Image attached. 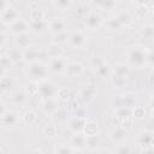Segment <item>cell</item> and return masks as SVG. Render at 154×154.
I'll return each instance as SVG.
<instances>
[{"mask_svg":"<svg viewBox=\"0 0 154 154\" xmlns=\"http://www.w3.org/2000/svg\"><path fill=\"white\" fill-rule=\"evenodd\" d=\"M14 84V81L12 77L10 76H6V75H2L1 79H0V89L2 93H6V91H10L11 88L13 87Z\"/></svg>","mask_w":154,"mask_h":154,"instance_id":"83f0119b","label":"cell"},{"mask_svg":"<svg viewBox=\"0 0 154 154\" xmlns=\"http://www.w3.org/2000/svg\"><path fill=\"white\" fill-rule=\"evenodd\" d=\"M25 91H26V94L29 96H32V95L38 94V83L31 81V83H29V84L25 85Z\"/></svg>","mask_w":154,"mask_h":154,"instance_id":"ab89813d","label":"cell"},{"mask_svg":"<svg viewBox=\"0 0 154 154\" xmlns=\"http://www.w3.org/2000/svg\"><path fill=\"white\" fill-rule=\"evenodd\" d=\"M29 24L24 20V19H17L16 22H13L12 24L8 25V31L12 34V35H19V34H23V32H26V30L29 29Z\"/></svg>","mask_w":154,"mask_h":154,"instance_id":"4fadbf2b","label":"cell"},{"mask_svg":"<svg viewBox=\"0 0 154 154\" xmlns=\"http://www.w3.org/2000/svg\"><path fill=\"white\" fill-rule=\"evenodd\" d=\"M150 114H152V117H153V119H154V107L152 108V113H150Z\"/></svg>","mask_w":154,"mask_h":154,"instance_id":"9f6ffc18","label":"cell"},{"mask_svg":"<svg viewBox=\"0 0 154 154\" xmlns=\"http://www.w3.org/2000/svg\"><path fill=\"white\" fill-rule=\"evenodd\" d=\"M47 28H48V23L45 19H42V20H31L30 22V29L36 34H42Z\"/></svg>","mask_w":154,"mask_h":154,"instance_id":"cb8c5ba5","label":"cell"},{"mask_svg":"<svg viewBox=\"0 0 154 154\" xmlns=\"http://www.w3.org/2000/svg\"><path fill=\"white\" fill-rule=\"evenodd\" d=\"M70 143L72 147H75L77 149V152H82L83 148L87 146V136L83 132H76L72 135Z\"/></svg>","mask_w":154,"mask_h":154,"instance_id":"5bb4252c","label":"cell"},{"mask_svg":"<svg viewBox=\"0 0 154 154\" xmlns=\"http://www.w3.org/2000/svg\"><path fill=\"white\" fill-rule=\"evenodd\" d=\"M59 109V101L55 97L42 100V111L47 116H53Z\"/></svg>","mask_w":154,"mask_h":154,"instance_id":"30bf717a","label":"cell"},{"mask_svg":"<svg viewBox=\"0 0 154 154\" xmlns=\"http://www.w3.org/2000/svg\"><path fill=\"white\" fill-rule=\"evenodd\" d=\"M117 152H118V153H129V152H131V149H130L129 147H125V146H123V144H122V147H120V148H118V149H117Z\"/></svg>","mask_w":154,"mask_h":154,"instance_id":"f907efd6","label":"cell"},{"mask_svg":"<svg viewBox=\"0 0 154 154\" xmlns=\"http://www.w3.org/2000/svg\"><path fill=\"white\" fill-rule=\"evenodd\" d=\"M114 6H116V0H103V2H102L100 8H102V10H112V8H114Z\"/></svg>","mask_w":154,"mask_h":154,"instance_id":"f6af8a7d","label":"cell"},{"mask_svg":"<svg viewBox=\"0 0 154 154\" xmlns=\"http://www.w3.org/2000/svg\"><path fill=\"white\" fill-rule=\"evenodd\" d=\"M49 72V67L47 64H45L41 60H36L34 63H30L26 65V67L24 69V73L25 76L32 81V82H41L43 79H47Z\"/></svg>","mask_w":154,"mask_h":154,"instance_id":"7a4b0ae2","label":"cell"},{"mask_svg":"<svg viewBox=\"0 0 154 154\" xmlns=\"http://www.w3.org/2000/svg\"><path fill=\"white\" fill-rule=\"evenodd\" d=\"M148 49L143 45H134L130 46L126 51V58L128 63L131 66L135 67H142L147 64V58H148Z\"/></svg>","mask_w":154,"mask_h":154,"instance_id":"6da1fadb","label":"cell"},{"mask_svg":"<svg viewBox=\"0 0 154 154\" xmlns=\"http://www.w3.org/2000/svg\"><path fill=\"white\" fill-rule=\"evenodd\" d=\"M12 60L10 59V57L7 55V53H2L1 54V58H0V65H1V72L2 75L6 73V71L10 69V66L12 65Z\"/></svg>","mask_w":154,"mask_h":154,"instance_id":"d6a6232c","label":"cell"},{"mask_svg":"<svg viewBox=\"0 0 154 154\" xmlns=\"http://www.w3.org/2000/svg\"><path fill=\"white\" fill-rule=\"evenodd\" d=\"M95 94H96V89L94 88V85L88 84V85H85V87L81 90V99H82L84 102H90V101L94 100Z\"/></svg>","mask_w":154,"mask_h":154,"instance_id":"44dd1931","label":"cell"},{"mask_svg":"<svg viewBox=\"0 0 154 154\" xmlns=\"http://www.w3.org/2000/svg\"><path fill=\"white\" fill-rule=\"evenodd\" d=\"M91 1V4L94 5V6H96V7H101V5H102V2H103V0H90Z\"/></svg>","mask_w":154,"mask_h":154,"instance_id":"f5cc1de1","label":"cell"},{"mask_svg":"<svg viewBox=\"0 0 154 154\" xmlns=\"http://www.w3.org/2000/svg\"><path fill=\"white\" fill-rule=\"evenodd\" d=\"M106 28H107V30L111 31V32H118V31L122 30L123 25H122V23L118 20L117 17H113V18H109V19L106 22Z\"/></svg>","mask_w":154,"mask_h":154,"instance_id":"4316f807","label":"cell"},{"mask_svg":"<svg viewBox=\"0 0 154 154\" xmlns=\"http://www.w3.org/2000/svg\"><path fill=\"white\" fill-rule=\"evenodd\" d=\"M41 51L37 49L36 47H26L23 49V60L26 63V64H30V63H34L36 60H40L41 58Z\"/></svg>","mask_w":154,"mask_h":154,"instance_id":"ba28073f","label":"cell"},{"mask_svg":"<svg viewBox=\"0 0 154 154\" xmlns=\"http://www.w3.org/2000/svg\"><path fill=\"white\" fill-rule=\"evenodd\" d=\"M46 54L49 57V58H58V57H61L63 54V49L59 47V45L57 43H52L47 47V51H46Z\"/></svg>","mask_w":154,"mask_h":154,"instance_id":"1f68e13d","label":"cell"},{"mask_svg":"<svg viewBox=\"0 0 154 154\" xmlns=\"http://www.w3.org/2000/svg\"><path fill=\"white\" fill-rule=\"evenodd\" d=\"M53 4H54V6H55L58 10L65 11V10H67V8L71 7L72 0H53Z\"/></svg>","mask_w":154,"mask_h":154,"instance_id":"74e56055","label":"cell"},{"mask_svg":"<svg viewBox=\"0 0 154 154\" xmlns=\"http://www.w3.org/2000/svg\"><path fill=\"white\" fill-rule=\"evenodd\" d=\"M0 41H1V47H4V45H5V42H6V34H5V31H1Z\"/></svg>","mask_w":154,"mask_h":154,"instance_id":"816d5d0a","label":"cell"},{"mask_svg":"<svg viewBox=\"0 0 154 154\" xmlns=\"http://www.w3.org/2000/svg\"><path fill=\"white\" fill-rule=\"evenodd\" d=\"M53 116H55V118H57L59 122H64V120L67 119V112H66L65 109H61V108H59Z\"/></svg>","mask_w":154,"mask_h":154,"instance_id":"7bdbcfd3","label":"cell"},{"mask_svg":"<svg viewBox=\"0 0 154 154\" xmlns=\"http://www.w3.org/2000/svg\"><path fill=\"white\" fill-rule=\"evenodd\" d=\"M7 111H8V108H7V107H6V105L1 101V103H0V117H1V116H4Z\"/></svg>","mask_w":154,"mask_h":154,"instance_id":"681fc988","label":"cell"},{"mask_svg":"<svg viewBox=\"0 0 154 154\" xmlns=\"http://www.w3.org/2000/svg\"><path fill=\"white\" fill-rule=\"evenodd\" d=\"M97 131H99V125H97L96 122H94V120L85 122V125H84V129H83V134L85 136L97 135Z\"/></svg>","mask_w":154,"mask_h":154,"instance_id":"d4e9b609","label":"cell"},{"mask_svg":"<svg viewBox=\"0 0 154 154\" xmlns=\"http://www.w3.org/2000/svg\"><path fill=\"white\" fill-rule=\"evenodd\" d=\"M116 17H117L118 20L122 23L123 26H129V25L131 24V22H132V18H131L130 12H129V11H125V10L118 12V13L116 14Z\"/></svg>","mask_w":154,"mask_h":154,"instance_id":"f1b7e54d","label":"cell"},{"mask_svg":"<svg viewBox=\"0 0 154 154\" xmlns=\"http://www.w3.org/2000/svg\"><path fill=\"white\" fill-rule=\"evenodd\" d=\"M83 72H84L83 65L81 63L72 61V63H67L64 73H66L69 77H79L83 75Z\"/></svg>","mask_w":154,"mask_h":154,"instance_id":"7c38bea8","label":"cell"},{"mask_svg":"<svg viewBox=\"0 0 154 154\" xmlns=\"http://www.w3.org/2000/svg\"><path fill=\"white\" fill-rule=\"evenodd\" d=\"M149 1H150V0H134V2H135L136 5H147Z\"/></svg>","mask_w":154,"mask_h":154,"instance_id":"db71d44e","label":"cell"},{"mask_svg":"<svg viewBox=\"0 0 154 154\" xmlns=\"http://www.w3.org/2000/svg\"><path fill=\"white\" fill-rule=\"evenodd\" d=\"M112 76H118V77H123V78H126L129 77V73H130V67L128 64L125 63H118L116 64L113 67H112Z\"/></svg>","mask_w":154,"mask_h":154,"instance_id":"d6986e66","label":"cell"},{"mask_svg":"<svg viewBox=\"0 0 154 154\" xmlns=\"http://www.w3.org/2000/svg\"><path fill=\"white\" fill-rule=\"evenodd\" d=\"M7 1H8V4H12V2H14L16 0H7Z\"/></svg>","mask_w":154,"mask_h":154,"instance_id":"6f0895ef","label":"cell"},{"mask_svg":"<svg viewBox=\"0 0 154 154\" xmlns=\"http://www.w3.org/2000/svg\"><path fill=\"white\" fill-rule=\"evenodd\" d=\"M26 100H28V94H26L25 89H19V90H16L11 94V102L16 106L25 105Z\"/></svg>","mask_w":154,"mask_h":154,"instance_id":"e0dca14e","label":"cell"},{"mask_svg":"<svg viewBox=\"0 0 154 154\" xmlns=\"http://www.w3.org/2000/svg\"><path fill=\"white\" fill-rule=\"evenodd\" d=\"M53 152L58 154H71V153L77 152V149L72 147L71 143H59L53 148Z\"/></svg>","mask_w":154,"mask_h":154,"instance_id":"7402d4cb","label":"cell"},{"mask_svg":"<svg viewBox=\"0 0 154 154\" xmlns=\"http://www.w3.org/2000/svg\"><path fill=\"white\" fill-rule=\"evenodd\" d=\"M149 12V8L147 5H136V8H135V16L137 18H144Z\"/></svg>","mask_w":154,"mask_h":154,"instance_id":"f35d334b","label":"cell"},{"mask_svg":"<svg viewBox=\"0 0 154 154\" xmlns=\"http://www.w3.org/2000/svg\"><path fill=\"white\" fill-rule=\"evenodd\" d=\"M146 116V109L142 106H136L132 109V117L136 119H143Z\"/></svg>","mask_w":154,"mask_h":154,"instance_id":"b9f144b4","label":"cell"},{"mask_svg":"<svg viewBox=\"0 0 154 154\" xmlns=\"http://www.w3.org/2000/svg\"><path fill=\"white\" fill-rule=\"evenodd\" d=\"M0 18H1V23H2V24L10 25V24H12L13 22H16L17 19H19V12H18L12 5H8L5 10L1 11Z\"/></svg>","mask_w":154,"mask_h":154,"instance_id":"8992f818","label":"cell"},{"mask_svg":"<svg viewBox=\"0 0 154 154\" xmlns=\"http://www.w3.org/2000/svg\"><path fill=\"white\" fill-rule=\"evenodd\" d=\"M30 19L31 20H42V19H45V12L41 8H34L30 12Z\"/></svg>","mask_w":154,"mask_h":154,"instance_id":"60d3db41","label":"cell"},{"mask_svg":"<svg viewBox=\"0 0 154 154\" xmlns=\"http://www.w3.org/2000/svg\"><path fill=\"white\" fill-rule=\"evenodd\" d=\"M7 55L10 57V59L12 60L13 64L19 63L20 60H23V51H20V48L14 47V48H10L7 52Z\"/></svg>","mask_w":154,"mask_h":154,"instance_id":"484cf974","label":"cell"},{"mask_svg":"<svg viewBox=\"0 0 154 154\" xmlns=\"http://www.w3.org/2000/svg\"><path fill=\"white\" fill-rule=\"evenodd\" d=\"M48 30L52 32V35L65 31L66 30V22L63 18H53L48 23Z\"/></svg>","mask_w":154,"mask_h":154,"instance_id":"9a60e30c","label":"cell"},{"mask_svg":"<svg viewBox=\"0 0 154 154\" xmlns=\"http://www.w3.org/2000/svg\"><path fill=\"white\" fill-rule=\"evenodd\" d=\"M87 43V36L83 31L76 30L69 36V45L73 49H82Z\"/></svg>","mask_w":154,"mask_h":154,"instance_id":"5b68a950","label":"cell"},{"mask_svg":"<svg viewBox=\"0 0 154 154\" xmlns=\"http://www.w3.org/2000/svg\"><path fill=\"white\" fill-rule=\"evenodd\" d=\"M57 96H59V97H61V99H66V97L69 96V90H67L66 88H60V89H58Z\"/></svg>","mask_w":154,"mask_h":154,"instance_id":"7dc6e473","label":"cell"},{"mask_svg":"<svg viewBox=\"0 0 154 154\" xmlns=\"http://www.w3.org/2000/svg\"><path fill=\"white\" fill-rule=\"evenodd\" d=\"M153 138H154V132L150 131V130H144L142 131L140 135H138V138H137V142L141 147H150L152 146V142H153Z\"/></svg>","mask_w":154,"mask_h":154,"instance_id":"ac0fdd59","label":"cell"},{"mask_svg":"<svg viewBox=\"0 0 154 154\" xmlns=\"http://www.w3.org/2000/svg\"><path fill=\"white\" fill-rule=\"evenodd\" d=\"M147 64L154 66V49L148 52V58H147Z\"/></svg>","mask_w":154,"mask_h":154,"instance_id":"c3c4849f","label":"cell"},{"mask_svg":"<svg viewBox=\"0 0 154 154\" xmlns=\"http://www.w3.org/2000/svg\"><path fill=\"white\" fill-rule=\"evenodd\" d=\"M36 119H37V116H36V113H35L34 111H26V112L22 116V120H23V123L29 124V125L34 124V123L36 122Z\"/></svg>","mask_w":154,"mask_h":154,"instance_id":"e575fe53","label":"cell"},{"mask_svg":"<svg viewBox=\"0 0 154 154\" xmlns=\"http://www.w3.org/2000/svg\"><path fill=\"white\" fill-rule=\"evenodd\" d=\"M112 67L107 64V63H103L100 67H97L96 70H95V73L100 77V78H106V77H109V76H112Z\"/></svg>","mask_w":154,"mask_h":154,"instance_id":"f546056e","label":"cell"},{"mask_svg":"<svg viewBox=\"0 0 154 154\" xmlns=\"http://www.w3.org/2000/svg\"><path fill=\"white\" fill-rule=\"evenodd\" d=\"M102 17L96 12H91L85 17V25L90 30H97L102 25Z\"/></svg>","mask_w":154,"mask_h":154,"instance_id":"9c48e42d","label":"cell"},{"mask_svg":"<svg viewBox=\"0 0 154 154\" xmlns=\"http://www.w3.org/2000/svg\"><path fill=\"white\" fill-rule=\"evenodd\" d=\"M43 132L46 136H54L57 134V126L51 124V125H47L45 129H43Z\"/></svg>","mask_w":154,"mask_h":154,"instance_id":"ee69618b","label":"cell"},{"mask_svg":"<svg viewBox=\"0 0 154 154\" xmlns=\"http://www.w3.org/2000/svg\"><path fill=\"white\" fill-rule=\"evenodd\" d=\"M116 116L118 119L124 120V119H128L130 117H132V111H131V107H126V106H122V107H118L117 111H116Z\"/></svg>","mask_w":154,"mask_h":154,"instance_id":"4dcf8cb0","label":"cell"},{"mask_svg":"<svg viewBox=\"0 0 154 154\" xmlns=\"http://www.w3.org/2000/svg\"><path fill=\"white\" fill-rule=\"evenodd\" d=\"M122 128H124L126 131H128V130H130V129L132 128V119H131V117H130V118H128V119L122 120Z\"/></svg>","mask_w":154,"mask_h":154,"instance_id":"bcb514c9","label":"cell"},{"mask_svg":"<svg viewBox=\"0 0 154 154\" xmlns=\"http://www.w3.org/2000/svg\"><path fill=\"white\" fill-rule=\"evenodd\" d=\"M19 120H20V116L17 112L11 111V109H8L4 116L0 117L1 125L5 129H12V128L17 126L18 123H19Z\"/></svg>","mask_w":154,"mask_h":154,"instance_id":"277c9868","label":"cell"},{"mask_svg":"<svg viewBox=\"0 0 154 154\" xmlns=\"http://www.w3.org/2000/svg\"><path fill=\"white\" fill-rule=\"evenodd\" d=\"M30 35L28 32H23V34H19V35H16L14 37V45L16 47L20 48V49H24L26 47L30 46Z\"/></svg>","mask_w":154,"mask_h":154,"instance_id":"ffe728a7","label":"cell"},{"mask_svg":"<svg viewBox=\"0 0 154 154\" xmlns=\"http://www.w3.org/2000/svg\"><path fill=\"white\" fill-rule=\"evenodd\" d=\"M58 94V87L49 79H43L38 82V95L42 100L55 97Z\"/></svg>","mask_w":154,"mask_h":154,"instance_id":"3957f363","label":"cell"},{"mask_svg":"<svg viewBox=\"0 0 154 154\" xmlns=\"http://www.w3.org/2000/svg\"><path fill=\"white\" fill-rule=\"evenodd\" d=\"M149 105H150V107L153 108L154 107V94H153V96L150 97V100H149Z\"/></svg>","mask_w":154,"mask_h":154,"instance_id":"11a10c76","label":"cell"},{"mask_svg":"<svg viewBox=\"0 0 154 154\" xmlns=\"http://www.w3.org/2000/svg\"><path fill=\"white\" fill-rule=\"evenodd\" d=\"M140 35L146 40H153L154 38V24H144L140 29Z\"/></svg>","mask_w":154,"mask_h":154,"instance_id":"603a6c76","label":"cell"},{"mask_svg":"<svg viewBox=\"0 0 154 154\" xmlns=\"http://www.w3.org/2000/svg\"><path fill=\"white\" fill-rule=\"evenodd\" d=\"M100 143V140L96 135H93V136H87V148L90 149V150H94L96 149V147L99 146Z\"/></svg>","mask_w":154,"mask_h":154,"instance_id":"8d00e7d4","label":"cell"},{"mask_svg":"<svg viewBox=\"0 0 154 154\" xmlns=\"http://www.w3.org/2000/svg\"><path fill=\"white\" fill-rule=\"evenodd\" d=\"M85 125V118L84 117H79V116H73L69 119V129L76 134V132H83Z\"/></svg>","mask_w":154,"mask_h":154,"instance_id":"8fae6325","label":"cell"},{"mask_svg":"<svg viewBox=\"0 0 154 154\" xmlns=\"http://www.w3.org/2000/svg\"><path fill=\"white\" fill-rule=\"evenodd\" d=\"M67 59L64 57H58V58H53L48 65L49 67V72L55 73V75H60L65 72L66 65H67Z\"/></svg>","mask_w":154,"mask_h":154,"instance_id":"52a82bcc","label":"cell"},{"mask_svg":"<svg viewBox=\"0 0 154 154\" xmlns=\"http://www.w3.org/2000/svg\"><path fill=\"white\" fill-rule=\"evenodd\" d=\"M69 36H70V35H69V34L66 32V30H65V31L54 34V35L52 36V41H53V43H57V45L64 43V42H66V41L69 40Z\"/></svg>","mask_w":154,"mask_h":154,"instance_id":"836d02e7","label":"cell"},{"mask_svg":"<svg viewBox=\"0 0 154 154\" xmlns=\"http://www.w3.org/2000/svg\"><path fill=\"white\" fill-rule=\"evenodd\" d=\"M125 136H126V130L124 128H122V125L113 128L111 130V132H109L111 140L114 143H118V144H120V143H123L125 141Z\"/></svg>","mask_w":154,"mask_h":154,"instance_id":"2e32d148","label":"cell"},{"mask_svg":"<svg viewBox=\"0 0 154 154\" xmlns=\"http://www.w3.org/2000/svg\"><path fill=\"white\" fill-rule=\"evenodd\" d=\"M103 63H106V60L101 57V55H93L91 58H90V61H89V64H90V67L95 71L97 67H100Z\"/></svg>","mask_w":154,"mask_h":154,"instance_id":"d590c367","label":"cell"}]
</instances>
